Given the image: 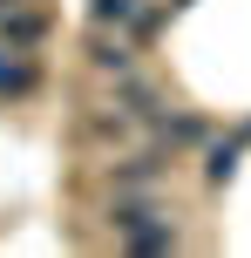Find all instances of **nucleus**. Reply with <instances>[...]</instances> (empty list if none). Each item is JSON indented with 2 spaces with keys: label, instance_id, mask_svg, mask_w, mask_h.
I'll use <instances>...</instances> for the list:
<instances>
[{
  "label": "nucleus",
  "instance_id": "nucleus-2",
  "mask_svg": "<svg viewBox=\"0 0 251 258\" xmlns=\"http://www.w3.org/2000/svg\"><path fill=\"white\" fill-rule=\"evenodd\" d=\"M163 177V156H129V163H116V183H156Z\"/></svg>",
  "mask_w": 251,
  "mask_h": 258
},
{
  "label": "nucleus",
  "instance_id": "nucleus-1",
  "mask_svg": "<svg viewBox=\"0 0 251 258\" xmlns=\"http://www.w3.org/2000/svg\"><path fill=\"white\" fill-rule=\"evenodd\" d=\"M116 231H122L129 251H177V224L156 218L149 204H122V211H116Z\"/></svg>",
  "mask_w": 251,
  "mask_h": 258
},
{
  "label": "nucleus",
  "instance_id": "nucleus-4",
  "mask_svg": "<svg viewBox=\"0 0 251 258\" xmlns=\"http://www.w3.org/2000/svg\"><path fill=\"white\" fill-rule=\"evenodd\" d=\"M41 34H48V21H41V14H21V21H7V41H21V48H27V41H41Z\"/></svg>",
  "mask_w": 251,
  "mask_h": 258
},
{
  "label": "nucleus",
  "instance_id": "nucleus-5",
  "mask_svg": "<svg viewBox=\"0 0 251 258\" xmlns=\"http://www.w3.org/2000/svg\"><path fill=\"white\" fill-rule=\"evenodd\" d=\"M136 0H95V21H129Z\"/></svg>",
  "mask_w": 251,
  "mask_h": 258
},
{
  "label": "nucleus",
  "instance_id": "nucleus-3",
  "mask_svg": "<svg viewBox=\"0 0 251 258\" xmlns=\"http://www.w3.org/2000/svg\"><path fill=\"white\" fill-rule=\"evenodd\" d=\"M34 89V68L27 61H0V95H27Z\"/></svg>",
  "mask_w": 251,
  "mask_h": 258
}]
</instances>
